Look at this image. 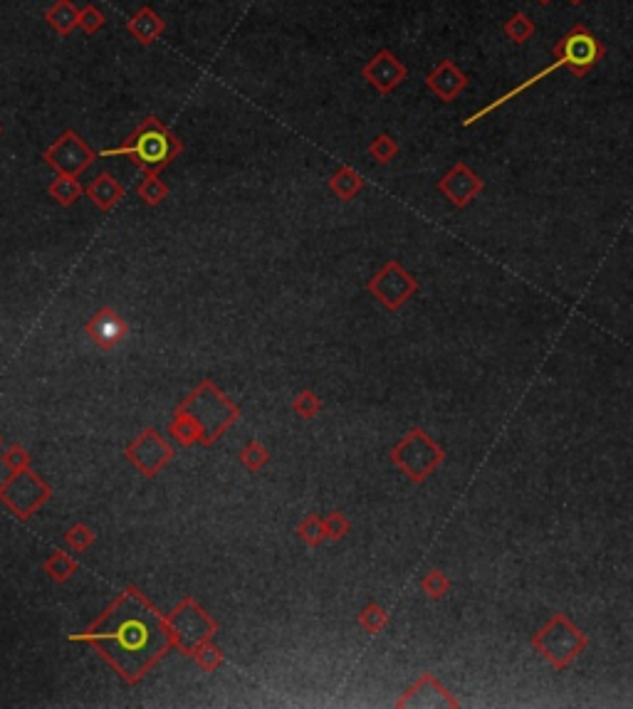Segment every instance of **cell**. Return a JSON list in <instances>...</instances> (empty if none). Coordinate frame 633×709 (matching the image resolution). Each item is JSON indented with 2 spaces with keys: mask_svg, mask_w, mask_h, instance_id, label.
<instances>
[{
  "mask_svg": "<svg viewBox=\"0 0 633 709\" xmlns=\"http://www.w3.org/2000/svg\"><path fill=\"white\" fill-rule=\"evenodd\" d=\"M127 30L137 43L149 47L166 32V21L154 8H141L127 21Z\"/></svg>",
  "mask_w": 633,
  "mask_h": 709,
  "instance_id": "obj_17",
  "label": "cell"
},
{
  "mask_svg": "<svg viewBox=\"0 0 633 709\" xmlns=\"http://www.w3.org/2000/svg\"><path fill=\"white\" fill-rule=\"evenodd\" d=\"M359 625L364 628L369 636H376V633H381L388 625V613L379 604H369L359 613Z\"/></svg>",
  "mask_w": 633,
  "mask_h": 709,
  "instance_id": "obj_28",
  "label": "cell"
},
{
  "mask_svg": "<svg viewBox=\"0 0 633 709\" xmlns=\"http://www.w3.org/2000/svg\"><path fill=\"white\" fill-rule=\"evenodd\" d=\"M85 334L97 349L112 351L127 339L129 324L124 321V317H119L117 309L102 307L89 317V321L85 324Z\"/></svg>",
  "mask_w": 633,
  "mask_h": 709,
  "instance_id": "obj_14",
  "label": "cell"
},
{
  "mask_svg": "<svg viewBox=\"0 0 633 709\" xmlns=\"http://www.w3.org/2000/svg\"><path fill=\"white\" fill-rule=\"evenodd\" d=\"M554 60H559L562 67H567L574 77H584V74L594 70L596 64L606 57V45L601 43L594 32L579 22L554 45Z\"/></svg>",
  "mask_w": 633,
  "mask_h": 709,
  "instance_id": "obj_8",
  "label": "cell"
},
{
  "mask_svg": "<svg viewBox=\"0 0 633 709\" xmlns=\"http://www.w3.org/2000/svg\"><path fill=\"white\" fill-rule=\"evenodd\" d=\"M77 569H79V563H77L70 554H65V551H53V554L47 556V562L43 563V571L47 573L54 583L70 581V579L77 573Z\"/></svg>",
  "mask_w": 633,
  "mask_h": 709,
  "instance_id": "obj_22",
  "label": "cell"
},
{
  "mask_svg": "<svg viewBox=\"0 0 633 709\" xmlns=\"http://www.w3.org/2000/svg\"><path fill=\"white\" fill-rule=\"evenodd\" d=\"M532 647L557 670H567L587 647V636L564 613H554L532 638Z\"/></svg>",
  "mask_w": 633,
  "mask_h": 709,
  "instance_id": "obj_4",
  "label": "cell"
},
{
  "mask_svg": "<svg viewBox=\"0 0 633 709\" xmlns=\"http://www.w3.org/2000/svg\"><path fill=\"white\" fill-rule=\"evenodd\" d=\"M183 154V141L159 117H146L139 127L124 138L121 146L99 151L97 159L129 156L134 166L144 173H162L173 159Z\"/></svg>",
  "mask_w": 633,
  "mask_h": 709,
  "instance_id": "obj_2",
  "label": "cell"
},
{
  "mask_svg": "<svg viewBox=\"0 0 633 709\" xmlns=\"http://www.w3.org/2000/svg\"><path fill=\"white\" fill-rule=\"evenodd\" d=\"M43 161L60 176H75L79 179L95 161H97V151H92L85 138L77 131L67 129L60 137L54 138L50 146L43 151Z\"/></svg>",
  "mask_w": 633,
  "mask_h": 709,
  "instance_id": "obj_9",
  "label": "cell"
},
{
  "mask_svg": "<svg viewBox=\"0 0 633 709\" xmlns=\"http://www.w3.org/2000/svg\"><path fill=\"white\" fill-rule=\"evenodd\" d=\"M104 22H107L104 13L99 11L97 5H92V3H87L85 8H79V13H77V28L87 32V35H95V32L102 30Z\"/></svg>",
  "mask_w": 633,
  "mask_h": 709,
  "instance_id": "obj_32",
  "label": "cell"
},
{
  "mask_svg": "<svg viewBox=\"0 0 633 709\" xmlns=\"http://www.w3.org/2000/svg\"><path fill=\"white\" fill-rule=\"evenodd\" d=\"M191 657L196 660V665L201 667L204 672H215L218 667L223 665V653H221V647H215L211 640L208 643H204V646H198L191 653Z\"/></svg>",
  "mask_w": 633,
  "mask_h": 709,
  "instance_id": "obj_30",
  "label": "cell"
},
{
  "mask_svg": "<svg viewBox=\"0 0 633 709\" xmlns=\"http://www.w3.org/2000/svg\"><path fill=\"white\" fill-rule=\"evenodd\" d=\"M237 460H240V465L246 467L247 472H258L270 463V450L258 440H250V443L243 445Z\"/></svg>",
  "mask_w": 633,
  "mask_h": 709,
  "instance_id": "obj_26",
  "label": "cell"
},
{
  "mask_svg": "<svg viewBox=\"0 0 633 709\" xmlns=\"http://www.w3.org/2000/svg\"><path fill=\"white\" fill-rule=\"evenodd\" d=\"M369 156L381 163V166H388L391 161L398 156V141L388 134H379V137L369 144Z\"/></svg>",
  "mask_w": 633,
  "mask_h": 709,
  "instance_id": "obj_27",
  "label": "cell"
},
{
  "mask_svg": "<svg viewBox=\"0 0 633 709\" xmlns=\"http://www.w3.org/2000/svg\"><path fill=\"white\" fill-rule=\"evenodd\" d=\"M446 460V450L430 440V435L423 428H413L401 443L391 450V463L411 480L423 482L438 465Z\"/></svg>",
  "mask_w": 633,
  "mask_h": 709,
  "instance_id": "obj_6",
  "label": "cell"
},
{
  "mask_svg": "<svg viewBox=\"0 0 633 709\" xmlns=\"http://www.w3.org/2000/svg\"><path fill=\"white\" fill-rule=\"evenodd\" d=\"M70 640L95 647L129 685L141 682L173 647L166 615L137 586H127L95 623L82 633H72Z\"/></svg>",
  "mask_w": 633,
  "mask_h": 709,
  "instance_id": "obj_1",
  "label": "cell"
},
{
  "mask_svg": "<svg viewBox=\"0 0 633 709\" xmlns=\"http://www.w3.org/2000/svg\"><path fill=\"white\" fill-rule=\"evenodd\" d=\"M396 705L398 707H461V702L453 697L430 672H426L404 697L398 699Z\"/></svg>",
  "mask_w": 633,
  "mask_h": 709,
  "instance_id": "obj_15",
  "label": "cell"
},
{
  "mask_svg": "<svg viewBox=\"0 0 633 709\" xmlns=\"http://www.w3.org/2000/svg\"><path fill=\"white\" fill-rule=\"evenodd\" d=\"M366 289L388 309V312H396L406 304L411 296L419 292V282L416 277L404 270V265L398 260H388L387 265L381 267L369 282Z\"/></svg>",
  "mask_w": 633,
  "mask_h": 709,
  "instance_id": "obj_10",
  "label": "cell"
},
{
  "mask_svg": "<svg viewBox=\"0 0 633 709\" xmlns=\"http://www.w3.org/2000/svg\"><path fill=\"white\" fill-rule=\"evenodd\" d=\"M166 628H169L173 647H179L183 655L188 657L196 647L213 640L218 633V623L205 613V608L194 596H186L181 604L173 608V613L166 615Z\"/></svg>",
  "mask_w": 633,
  "mask_h": 709,
  "instance_id": "obj_5",
  "label": "cell"
},
{
  "mask_svg": "<svg viewBox=\"0 0 633 709\" xmlns=\"http://www.w3.org/2000/svg\"><path fill=\"white\" fill-rule=\"evenodd\" d=\"M535 21H529V15L522 11H517L510 21L504 22V35L515 45H525L535 35Z\"/></svg>",
  "mask_w": 633,
  "mask_h": 709,
  "instance_id": "obj_25",
  "label": "cell"
},
{
  "mask_svg": "<svg viewBox=\"0 0 633 709\" xmlns=\"http://www.w3.org/2000/svg\"><path fill=\"white\" fill-rule=\"evenodd\" d=\"M176 411L188 415L198 425L201 445H213L240 418V408L208 379Z\"/></svg>",
  "mask_w": 633,
  "mask_h": 709,
  "instance_id": "obj_3",
  "label": "cell"
},
{
  "mask_svg": "<svg viewBox=\"0 0 633 709\" xmlns=\"http://www.w3.org/2000/svg\"><path fill=\"white\" fill-rule=\"evenodd\" d=\"M124 457L139 470L144 477H156L173 460V447L162 438L159 430H141L124 450Z\"/></svg>",
  "mask_w": 633,
  "mask_h": 709,
  "instance_id": "obj_11",
  "label": "cell"
},
{
  "mask_svg": "<svg viewBox=\"0 0 633 709\" xmlns=\"http://www.w3.org/2000/svg\"><path fill=\"white\" fill-rule=\"evenodd\" d=\"M50 497V485L40 475H35L30 467L11 472L8 480L0 482V505L11 509L18 519H30Z\"/></svg>",
  "mask_w": 633,
  "mask_h": 709,
  "instance_id": "obj_7",
  "label": "cell"
},
{
  "mask_svg": "<svg viewBox=\"0 0 633 709\" xmlns=\"http://www.w3.org/2000/svg\"><path fill=\"white\" fill-rule=\"evenodd\" d=\"M569 3H571V5H581L584 0H569Z\"/></svg>",
  "mask_w": 633,
  "mask_h": 709,
  "instance_id": "obj_38",
  "label": "cell"
},
{
  "mask_svg": "<svg viewBox=\"0 0 633 709\" xmlns=\"http://www.w3.org/2000/svg\"><path fill=\"white\" fill-rule=\"evenodd\" d=\"M297 537H300L307 546H320L327 537H324V521L317 514H307L297 527Z\"/></svg>",
  "mask_w": 633,
  "mask_h": 709,
  "instance_id": "obj_29",
  "label": "cell"
},
{
  "mask_svg": "<svg viewBox=\"0 0 633 709\" xmlns=\"http://www.w3.org/2000/svg\"><path fill=\"white\" fill-rule=\"evenodd\" d=\"M47 193H50V198H54V203H60L62 208H70L85 196V188L75 176H60L57 173V179H53V183L47 186Z\"/></svg>",
  "mask_w": 633,
  "mask_h": 709,
  "instance_id": "obj_21",
  "label": "cell"
},
{
  "mask_svg": "<svg viewBox=\"0 0 633 709\" xmlns=\"http://www.w3.org/2000/svg\"><path fill=\"white\" fill-rule=\"evenodd\" d=\"M0 443H3V438H0Z\"/></svg>",
  "mask_w": 633,
  "mask_h": 709,
  "instance_id": "obj_40",
  "label": "cell"
},
{
  "mask_svg": "<svg viewBox=\"0 0 633 709\" xmlns=\"http://www.w3.org/2000/svg\"><path fill=\"white\" fill-rule=\"evenodd\" d=\"M169 435H171L176 443L181 445V447H191V445L201 443V430H198V425L188 418V415L183 413H173V421L171 425H169Z\"/></svg>",
  "mask_w": 633,
  "mask_h": 709,
  "instance_id": "obj_23",
  "label": "cell"
},
{
  "mask_svg": "<svg viewBox=\"0 0 633 709\" xmlns=\"http://www.w3.org/2000/svg\"><path fill=\"white\" fill-rule=\"evenodd\" d=\"M65 541L70 544V549L77 551V554H82V551H87L92 544H95V531L89 530L87 524H82V521H77V524H72V527L67 530Z\"/></svg>",
  "mask_w": 633,
  "mask_h": 709,
  "instance_id": "obj_34",
  "label": "cell"
},
{
  "mask_svg": "<svg viewBox=\"0 0 633 709\" xmlns=\"http://www.w3.org/2000/svg\"><path fill=\"white\" fill-rule=\"evenodd\" d=\"M537 3H539V5H549L552 0H537Z\"/></svg>",
  "mask_w": 633,
  "mask_h": 709,
  "instance_id": "obj_37",
  "label": "cell"
},
{
  "mask_svg": "<svg viewBox=\"0 0 633 709\" xmlns=\"http://www.w3.org/2000/svg\"><path fill=\"white\" fill-rule=\"evenodd\" d=\"M426 87L433 95L438 96L440 102H453L455 96H461L468 87V74L462 72L453 60H443L438 63L426 77Z\"/></svg>",
  "mask_w": 633,
  "mask_h": 709,
  "instance_id": "obj_16",
  "label": "cell"
},
{
  "mask_svg": "<svg viewBox=\"0 0 633 709\" xmlns=\"http://www.w3.org/2000/svg\"><path fill=\"white\" fill-rule=\"evenodd\" d=\"M124 193H127V188L112 173H99L97 179L92 180L85 188L87 198L95 203L102 213L114 211L117 203L124 198Z\"/></svg>",
  "mask_w": 633,
  "mask_h": 709,
  "instance_id": "obj_18",
  "label": "cell"
},
{
  "mask_svg": "<svg viewBox=\"0 0 633 709\" xmlns=\"http://www.w3.org/2000/svg\"><path fill=\"white\" fill-rule=\"evenodd\" d=\"M77 8L72 0H54L53 5L45 11V22L53 28L60 38H67L77 30Z\"/></svg>",
  "mask_w": 633,
  "mask_h": 709,
  "instance_id": "obj_19",
  "label": "cell"
},
{
  "mask_svg": "<svg viewBox=\"0 0 633 709\" xmlns=\"http://www.w3.org/2000/svg\"><path fill=\"white\" fill-rule=\"evenodd\" d=\"M438 191L455 205V208H465L471 205L480 193L485 191V180L475 173V171L465 163L458 161L443 179L438 180Z\"/></svg>",
  "mask_w": 633,
  "mask_h": 709,
  "instance_id": "obj_12",
  "label": "cell"
},
{
  "mask_svg": "<svg viewBox=\"0 0 633 709\" xmlns=\"http://www.w3.org/2000/svg\"><path fill=\"white\" fill-rule=\"evenodd\" d=\"M169 193L171 191H169V186L159 179V173H144V179H141V183L137 186V196H139L146 205H151V208L166 201Z\"/></svg>",
  "mask_w": 633,
  "mask_h": 709,
  "instance_id": "obj_24",
  "label": "cell"
},
{
  "mask_svg": "<svg viewBox=\"0 0 633 709\" xmlns=\"http://www.w3.org/2000/svg\"><path fill=\"white\" fill-rule=\"evenodd\" d=\"M292 411L300 415V418H304V421H310V418H314V415L322 411V401H320L317 393L310 391V388H304V391H300L295 396Z\"/></svg>",
  "mask_w": 633,
  "mask_h": 709,
  "instance_id": "obj_33",
  "label": "cell"
},
{
  "mask_svg": "<svg viewBox=\"0 0 633 709\" xmlns=\"http://www.w3.org/2000/svg\"><path fill=\"white\" fill-rule=\"evenodd\" d=\"M451 579L446 576L443 571H430L423 576V581H421V591L426 593L429 598H433V601H440L443 596H448V591H451Z\"/></svg>",
  "mask_w": 633,
  "mask_h": 709,
  "instance_id": "obj_31",
  "label": "cell"
},
{
  "mask_svg": "<svg viewBox=\"0 0 633 709\" xmlns=\"http://www.w3.org/2000/svg\"><path fill=\"white\" fill-rule=\"evenodd\" d=\"M30 463H33V455L25 450V447H21V445H8L5 447V453H3V465L8 467L11 472H18V470H25V467H30Z\"/></svg>",
  "mask_w": 633,
  "mask_h": 709,
  "instance_id": "obj_36",
  "label": "cell"
},
{
  "mask_svg": "<svg viewBox=\"0 0 633 709\" xmlns=\"http://www.w3.org/2000/svg\"><path fill=\"white\" fill-rule=\"evenodd\" d=\"M0 137H3V127H0Z\"/></svg>",
  "mask_w": 633,
  "mask_h": 709,
  "instance_id": "obj_39",
  "label": "cell"
},
{
  "mask_svg": "<svg viewBox=\"0 0 633 709\" xmlns=\"http://www.w3.org/2000/svg\"><path fill=\"white\" fill-rule=\"evenodd\" d=\"M322 521H324V537L332 541L344 539V537L349 534V530H352L349 519L344 517L342 512H332V514H327Z\"/></svg>",
  "mask_w": 633,
  "mask_h": 709,
  "instance_id": "obj_35",
  "label": "cell"
},
{
  "mask_svg": "<svg viewBox=\"0 0 633 709\" xmlns=\"http://www.w3.org/2000/svg\"><path fill=\"white\" fill-rule=\"evenodd\" d=\"M364 188V179L362 173L352 166H339L334 171L332 179H329V191L339 198V201H354L356 196Z\"/></svg>",
  "mask_w": 633,
  "mask_h": 709,
  "instance_id": "obj_20",
  "label": "cell"
},
{
  "mask_svg": "<svg viewBox=\"0 0 633 709\" xmlns=\"http://www.w3.org/2000/svg\"><path fill=\"white\" fill-rule=\"evenodd\" d=\"M362 74L369 85L374 87L379 95H391L404 79L408 77L406 64L398 60L391 50H379V53L362 67Z\"/></svg>",
  "mask_w": 633,
  "mask_h": 709,
  "instance_id": "obj_13",
  "label": "cell"
}]
</instances>
